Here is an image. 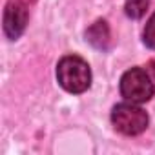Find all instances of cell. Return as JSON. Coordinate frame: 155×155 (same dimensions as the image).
Returning <instances> with one entry per match:
<instances>
[{"label":"cell","mask_w":155,"mask_h":155,"mask_svg":"<svg viewBox=\"0 0 155 155\" xmlns=\"http://www.w3.org/2000/svg\"><path fill=\"white\" fill-rule=\"evenodd\" d=\"M111 122L117 131L122 135H139L148 128V113L139 106L131 104H117L111 111Z\"/></svg>","instance_id":"obj_3"},{"label":"cell","mask_w":155,"mask_h":155,"mask_svg":"<svg viewBox=\"0 0 155 155\" xmlns=\"http://www.w3.org/2000/svg\"><path fill=\"white\" fill-rule=\"evenodd\" d=\"M18 2H22V4H26V6L29 8V6H33V4L37 2V0H18Z\"/></svg>","instance_id":"obj_9"},{"label":"cell","mask_w":155,"mask_h":155,"mask_svg":"<svg viewBox=\"0 0 155 155\" xmlns=\"http://www.w3.org/2000/svg\"><path fill=\"white\" fill-rule=\"evenodd\" d=\"M148 6H150V0H126L124 4V11L130 18H142L148 11Z\"/></svg>","instance_id":"obj_6"},{"label":"cell","mask_w":155,"mask_h":155,"mask_svg":"<svg viewBox=\"0 0 155 155\" xmlns=\"http://www.w3.org/2000/svg\"><path fill=\"white\" fill-rule=\"evenodd\" d=\"M142 40L150 49H155V13L146 22V28L142 31Z\"/></svg>","instance_id":"obj_7"},{"label":"cell","mask_w":155,"mask_h":155,"mask_svg":"<svg viewBox=\"0 0 155 155\" xmlns=\"http://www.w3.org/2000/svg\"><path fill=\"white\" fill-rule=\"evenodd\" d=\"M86 40L97 48V49H108L110 48V28L106 20H97L95 24H91L86 31Z\"/></svg>","instance_id":"obj_5"},{"label":"cell","mask_w":155,"mask_h":155,"mask_svg":"<svg viewBox=\"0 0 155 155\" xmlns=\"http://www.w3.org/2000/svg\"><path fill=\"white\" fill-rule=\"evenodd\" d=\"M155 93V86L150 79L148 71L142 68H131L128 69L120 79V95L133 104L148 102Z\"/></svg>","instance_id":"obj_2"},{"label":"cell","mask_w":155,"mask_h":155,"mask_svg":"<svg viewBox=\"0 0 155 155\" xmlns=\"http://www.w3.org/2000/svg\"><path fill=\"white\" fill-rule=\"evenodd\" d=\"M57 81L69 93H84L91 86V69L77 55H68L57 64Z\"/></svg>","instance_id":"obj_1"},{"label":"cell","mask_w":155,"mask_h":155,"mask_svg":"<svg viewBox=\"0 0 155 155\" xmlns=\"http://www.w3.org/2000/svg\"><path fill=\"white\" fill-rule=\"evenodd\" d=\"M28 18H29V13H28V6L18 2V0H11L8 2L6 9H4V33L9 40H17L26 26H28Z\"/></svg>","instance_id":"obj_4"},{"label":"cell","mask_w":155,"mask_h":155,"mask_svg":"<svg viewBox=\"0 0 155 155\" xmlns=\"http://www.w3.org/2000/svg\"><path fill=\"white\" fill-rule=\"evenodd\" d=\"M148 73H150V75L153 77V81H155V58L148 62Z\"/></svg>","instance_id":"obj_8"}]
</instances>
